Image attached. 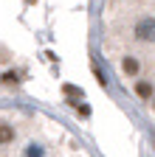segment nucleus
<instances>
[{
  "label": "nucleus",
  "instance_id": "1",
  "mask_svg": "<svg viewBox=\"0 0 155 157\" xmlns=\"http://www.w3.org/2000/svg\"><path fill=\"white\" fill-rule=\"evenodd\" d=\"M135 39L138 42H155V17H141L135 23Z\"/></svg>",
  "mask_w": 155,
  "mask_h": 157
},
{
  "label": "nucleus",
  "instance_id": "2",
  "mask_svg": "<svg viewBox=\"0 0 155 157\" xmlns=\"http://www.w3.org/2000/svg\"><path fill=\"white\" fill-rule=\"evenodd\" d=\"M121 70H124L127 76H135V73H138V59H135V56H124Z\"/></svg>",
  "mask_w": 155,
  "mask_h": 157
},
{
  "label": "nucleus",
  "instance_id": "3",
  "mask_svg": "<svg viewBox=\"0 0 155 157\" xmlns=\"http://www.w3.org/2000/svg\"><path fill=\"white\" fill-rule=\"evenodd\" d=\"M23 157H45V149H43L40 143H28V146L23 149Z\"/></svg>",
  "mask_w": 155,
  "mask_h": 157
},
{
  "label": "nucleus",
  "instance_id": "4",
  "mask_svg": "<svg viewBox=\"0 0 155 157\" xmlns=\"http://www.w3.org/2000/svg\"><path fill=\"white\" fill-rule=\"evenodd\" d=\"M14 140V129L9 126V124H0V146H6V143H11Z\"/></svg>",
  "mask_w": 155,
  "mask_h": 157
},
{
  "label": "nucleus",
  "instance_id": "5",
  "mask_svg": "<svg viewBox=\"0 0 155 157\" xmlns=\"http://www.w3.org/2000/svg\"><path fill=\"white\" fill-rule=\"evenodd\" d=\"M135 95H138V98H149L152 95V84L149 82H138V84H135Z\"/></svg>",
  "mask_w": 155,
  "mask_h": 157
},
{
  "label": "nucleus",
  "instance_id": "6",
  "mask_svg": "<svg viewBox=\"0 0 155 157\" xmlns=\"http://www.w3.org/2000/svg\"><path fill=\"white\" fill-rule=\"evenodd\" d=\"M62 93H65L68 98H82V95H85L79 87H73V84H62Z\"/></svg>",
  "mask_w": 155,
  "mask_h": 157
},
{
  "label": "nucleus",
  "instance_id": "7",
  "mask_svg": "<svg viewBox=\"0 0 155 157\" xmlns=\"http://www.w3.org/2000/svg\"><path fill=\"white\" fill-rule=\"evenodd\" d=\"M3 82H6V84H14V82H17V73H11V70L3 73Z\"/></svg>",
  "mask_w": 155,
  "mask_h": 157
},
{
  "label": "nucleus",
  "instance_id": "8",
  "mask_svg": "<svg viewBox=\"0 0 155 157\" xmlns=\"http://www.w3.org/2000/svg\"><path fill=\"white\" fill-rule=\"evenodd\" d=\"M152 109H155V101H152Z\"/></svg>",
  "mask_w": 155,
  "mask_h": 157
},
{
  "label": "nucleus",
  "instance_id": "9",
  "mask_svg": "<svg viewBox=\"0 0 155 157\" xmlns=\"http://www.w3.org/2000/svg\"><path fill=\"white\" fill-rule=\"evenodd\" d=\"M28 3H34V0H28Z\"/></svg>",
  "mask_w": 155,
  "mask_h": 157
}]
</instances>
